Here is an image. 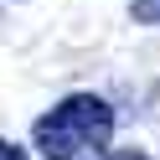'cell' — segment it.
Listing matches in <instances>:
<instances>
[{"label":"cell","mask_w":160,"mask_h":160,"mask_svg":"<svg viewBox=\"0 0 160 160\" xmlns=\"http://www.w3.org/2000/svg\"><path fill=\"white\" fill-rule=\"evenodd\" d=\"M114 160H145V155H114Z\"/></svg>","instance_id":"4"},{"label":"cell","mask_w":160,"mask_h":160,"mask_svg":"<svg viewBox=\"0 0 160 160\" xmlns=\"http://www.w3.org/2000/svg\"><path fill=\"white\" fill-rule=\"evenodd\" d=\"M31 139L47 160H103L114 139V108L98 93H72L36 119Z\"/></svg>","instance_id":"1"},{"label":"cell","mask_w":160,"mask_h":160,"mask_svg":"<svg viewBox=\"0 0 160 160\" xmlns=\"http://www.w3.org/2000/svg\"><path fill=\"white\" fill-rule=\"evenodd\" d=\"M0 160H26V155H21L16 145H11V139H0Z\"/></svg>","instance_id":"3"},{"label":"cell","mask_w":160,"mask_h":160,"mask_svg":"<svg viewBox=\"0 0 160 160\" xmlns=\"http://www.w3.org/2000/svg\"><path fill=\"white\" fill-rule=\"evenodd\" d=\"M129 11H134V21H160V0H134V5H129Z\"/></svg>","instance_id":"2"}]
</instances>
